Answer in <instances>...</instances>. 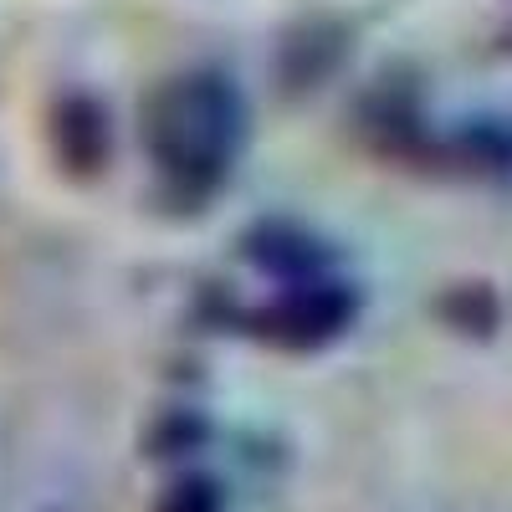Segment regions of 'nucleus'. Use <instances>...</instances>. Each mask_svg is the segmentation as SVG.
I'll return each mask as SVG.
<instances>
[{
  "instance_id": "obj_2",
  "label": "nucleus",
  "mask_w": 512,
  "mask_h": 512,
  "mask_svg": "<svg viewBox=\"0 0 512 512\" xmlns=\"http://www.w3.org/2000/svg\"><path fill=\"white\" fill-rule=\"evenodd\" d=\"M354 313H359L354 287L333 277H308V282H292V292L272 308L267 333L287 349H323L354 323Z\"/></svg>"
},
{
  "instance_id": "obj_4",
  "label": "nucleus",
  "mask_w": 512,
  "mask_h": 512,
  "mask_svg": "<svg viewBox=\"0 0 512 512\" xmlns=\"http://www.w3.org/2000/svg\"><path fill=\"white\" fill-rule=\"evenodd\" d=\"M154 512H221V487H216V477H200V472L180 477L175 487L159 497Z\"/></svg>"
},
{
  "instance_id": "obj_3",
  "label": "nucleus",
  "mask_w": 512,
  "mask_h": 512,
  "mask_svg": "<svg viewBox=\"0 0 512 512\" xmlns=\"http://www.w3.org/2000/svg\"><path fill=\"white\" fill-rule=\"evenodd\" d=\"M246 256L262 272H277V277H292V282H308V277H323V262H318V251L303 231H292V226H256L246 236Z\"/></svg>"
},
{
  "instance_id": "obj_1",
  "label": "nucleus",
  "mask_w": 512,
  "mask_h": 512,
  "mask_svg": "<svg viewBox=\"0 0 512 512\" xmlns=\"http://www.w3.org/2000/svg\"><path fill=\"white\" fill-rule=\"evenodd\" d=\"M246 144V103L226 72H185L154 98L149 149L180 195H210Z\"/></svg>"
}]
</instances>
